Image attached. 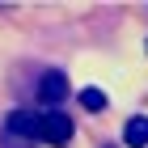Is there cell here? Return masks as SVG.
<instances>
[{
  "label": "cell",
  "instance_id": "2",
  "mask_svg": "<svg viewBox=\"0 0 148 148\" xmlns=\"http://www.w3.org/2000/svg\"><path fill=\"white\" fill-rule=\"evenodd\" d=\"M64 97H68V76H64V72H47L42 85H38V102H42L47 110H55Z\"/></svg>",
  "mask_w": 148,
  "mask_h": 148
},
{
  "label": "cell",
  "instance_id": "5",
  "mask_svg": "<svg viewBox=\"0 0 148 148\" xmlns=\"http://www.w3.org/2000/svg\"><path fill=\"white\" fill-rule=\"evenodd\" d=\"M102 148H114V144H102Z\"/></svg>",
  "mask_w": 148,
  "mask_h": 148
},
{
  "label": "cell",
  "instance_id": "1",
  "mask_svg": "<svg viewBox=\"0 0 148 148\" xmlns=\"http://www.w3.org/2000/svg\"><path fill=\"white\" fill-rule=\"evenodd\" d=\"M38 144H51V148L72 144V119L59 110H42L38 114Z\"/></svg>",
  "mask_w": 148,
  "mask_h": 148
},
{
  "label": "cell",
  "instance_id": "3",
  "mask_svg": "<svg viewBox=\"0 0 148 148\" xmlns=\"http://www.w3.org/2000/svg\"><path fill=\"white\" fill-rule=\"evenodd\" d=\"M123 144H127V148H148V114L127 119V127H123Z\"/></svg>",
  "mask_w": 148,
  "mask_h": 148
},
{
  "label": "cell",
  "instance_id": "4",
  "mask_svg": "<svg viewBox=\"0 0 148 148\" xmlns=\"http://www.w3.org/2000/svg\"><path fill=\"white\" fill-rule=\"evenodd\" d=\"M80 106L85 110H106V93L102 89H80Z\"/></svg>",
  "mask_w": 148,
  "mask_h": 148
}]
</instances>
